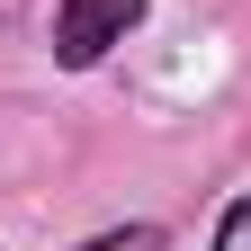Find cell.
I'll return each mask as SVG.
<instances>
[{
    "mask_svg": "<svg viewBox=\"0 0 251 251\" xmlns=\"http://www.w3.org/2000/svg\"><path fill=\"white\" fill-rule=\"evenodd\" d=\"M215 251H251V198L225 215V225H215Z\"/></svg>",
    "mask_w": 251,
    "mask_h": 251,
    "instance_id": "2",
    "label": "cell"
},
{
    "mask_svg": "<svg viewBox=\"0 0 251 251\" xmlns=\"http://www.w3.org/2000/svg\"><path fill=\"white\" fill-rule=\"evenodd\" d=\"M135 18H144V0H63L54 9V54L63 63H99L108 45H126Z\"/></svg>",
    "mask_w": 251,
    "mask_h": 251,
    "instance_id": "1",
    "label": "cell"
},
{
    "mask_svg": "<svg viewBox=\"0 0 251 251\" xmlns=\"http://www.w3.org/2000/svg\"><path fill=\"white\" fill-rule=\"evenodd\" d=\"M90 251H162V233H152V225H135V233H108V242H90Z\"/></svg>",
    "mask_w": 251,
    "mask_h": 251,
    "instance_id": "3",
    "label": "cell"
}]
</instances>
